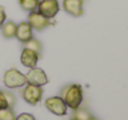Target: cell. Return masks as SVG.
I'll use <instances>...</instances> for the list:
<instances>
[{
    "instance_id": "4fadbf2b",
    "label": "cell",
    "mask_w": 128,
    "mask_h": 120,
    "mask_svg": "<svg viewBox=\"0 0 128 120\" xmlns=\"http://www.w3.org/2000/svg\"><path fill=\"white\" fill-rule=\"evenodd\" d=\"M19 4L21 6V9L24 11H36L38 10V5H39V0H19Z\"/></svg>"
},
{
    "instance_id": "9c48e42d",
    "label": "cell",
    "mask_w": 128,
    "mask_h": 120,
    "mask_svg": "<svg viewBox=\"0 0 128 120\" xmlns=\"http://www.w3.org/2000/svg\"><path fill=\"white\" fill-rule=\"evenodd\" d=\"M39 58H40V55L39 53H36V52L26 48V47L22 48L21 57H20L22 66L29 67V68H34V67H36V64L39 62Z\"/></svg>"
},
{
    "instance_id": "ffe728a7",
    "label": "cell",
    "mask_w": 128,
    "mask_h": 120,
    "mask_svg": "<svg viewBox=\"0 0 128 120\" xmlns=\"http://www.w3.org/2000/svg\"><path fill=\"white\" fill-rule=\"evenodd\" d=\"M90 120H100V119H97V118H94V117H92V118H91V119Z\"/></svg>"
},
{
    "instance_id": "9a60e30c",
    "label": "cell",
    "mask_w": 128,
    "mask_h": 120,
    "mask_svg": "<svg viewBox=\"0 0 128 120\" xmlns=\"http://www.w3.org/2000/svg\"><path fill=\"white\" fill-rule=\"evenodd\" d=\"M0 120H16V115L11 108L0 109Z\"/></svg>"
},
{
    "instance_id": "7c38bea8",
    "label": "cell",
    "mask_w": 128,
    "mask_h": 120,
    "mask_svg": "<svg viewBox=\"0 0 128 120\" xmlns=\"http://www.w3.org/2000/svg\"><path fill=\"white\" fill-rule=\"evenodd\" d=\"M92 118V114L86 109V108H76L74 109L72 113V119L74 120H90Z\"/></svg>"
},
{
    "instance_id": "e0dca14e",
    "label": "cell",
    "mask_w": 128,
    "mask_h": 120,
    "mask_svg": "<svg viewBox=\"0 0 128 120\" xmlns=\"http://www.w3.org/2000/svg\"><path fill=\"white\" fill-rule=\"evenodd\" d=\"M16 120H36L34 118V115L29 114V113H22L19 117H16Z\"/></svg>"
},
{
    "instance_id": "d6986e66",
    "label": "cell",
    "mask_w": 128,
    "mask_h": 120,
    "mask_svg": "<svg viewBox=\"0 0 128 120\" xmlns=\"http://www.w3.org/2000/svg\"><path fill=\"white\" fill-rule=\"evenodd\" d=\"M6 21V12H5V9L2 6H0V26Z\"/></svg>"
},
{
    "instance_id": "5b68a950",
    "label": "cell",
    "mask_w": 128,
    "mask_h": 120,
    "mask_svg": "<svg viewBox=\"0 0 128 120\" xmlns=\"http://www.w3.org/2000/svg\"><path fill=\"white\" fill-rule=\"evenodd\" d=\"M60 10L58 1L57 0H39L38 5V12H40L47 19H52L57 15Z\"/></svg>"
},
{
    "instance_id": "2e32d148",
    "label": "cell",
    "mask_w": 128,
    "mask_h": 120,
    "mask_svg": "<svg viewBox=\"0 0 128 120\" xmlns=\"http://www.w3.org/2000/svg\"><path fill=\"white\" fill-rule=\"evenodd\" d=\"M4 95H5V99H6V103H8V108H14L15 103H16V98L12 93L10 92H4Z\"/></svg>"
},
{
    "instance_id": "30bf717a",
    "label": "cell",
    "mask_w": 128,
    "mask_h": 120,
    "mask_svg": "<svg viewBox=\"0 0 128 120\" xmlns=\"http://www.w3.org/2000/svg\"><path fill=\"white\" fill-rule=\"evenodd\" d=\"M15 37L20 41V42H22V43L28 42L31 37H34V36H32V29H31V26L29 25L28 21H22V22H20V24L16 26Z\"/></svg>"
},
{
    "instance_id": "6da1fadb",
    "label": "cell",
    "mask_w": 128,
    "mask_h": 120,
    "mask_svg": "<svg viewBox=\"0 0 128 120\" xmlns=\"http://www.w3.org/2000/svg\"><path fill=\"white\" fill-rule=\"evenodd\" d=\"M60 98L65 102V104L71 108L72 110L78 108L84 100V92L82 87L76 83H71L65 85L60 92Z\"/></svg>"
},
{
    "instance_id": "ac0fdd59",
    "label": "cell",
    "mask_w": 128,
    "mask_h": 120,
    "mask_svg": "<svg viewBox=\"0 0 128 120\" xmlns=\"http://www.w3.org/2000/svg\"><path fill=\"white\" fill-rule=\"evenodd\" d=\"M4 108H8V103H6L4 92H0V109H4Z\"/></svg>"
},
{
    "instance_id": "52a82bcc",
    "label": "cell",
    "mask_w": 128,
    "mask_h": 120,
    "mask_svg": "<svg viewBox=\"0 0 128 120\" xmlns=\"http://www.w3.org/2000/svg\"><path fill=\"white\" fill-rule=\"evenodd\" d=\"M25 77H26V83L34 84V85H38V87H42V85L48 83V78H47L46 73L41 68H38V67L31 68Z\"/></svg>"
},
{
    "instance_id": "277c9868",
    "label": "cell",
    "mask_w": 128,
    "mask_h": 120,
    "mask_svg": "<svg viewBox=\"0 0 128 120\" xmlns=\"http://www.w3.org/2000/svg\"><path fill=\"white\" fill-rule=\"evenodd\" d=\"M45 107L48 112H51L55 115L64 117L67 113V105L60 97H50L45 102Z\"/></svg>"
},
{
    "instance_id": "8fae6325",
    "label": "cell",
    "mask_w": 128,
    "mask_h": 120,
    "mask_svg": "<svg viewBox=\"0 0 128 120\" xmlns=\"http://www.w3.org/2000/svg\"><path fill=\"white\" fill-rule=\"evenodd\" d=\"M16 26H18V25H16L14 21H11V20L5 21V22L0 26L2 36H4L5 39H12V37H15V34H16Z\"/></svg>"
},
{
    "instance_id": "44dd1931",
    "label": "cell",
    "mask_w": 128,
    "mask_h": 120,
    "mask_svg": "<svg viewBox=\"0 0 128 120\" xmlns=\"http://www.w3.org/2000/svg\"><path fill=\"white\" fill-rule=\"evenodd\" d=\"M71 120H74V119H71Z\"/></svg>"
},
{
    "instance_id": "ba28073f",
    "label": "cell",
    "mask_w": 128,
    "mask_h": 120,
    "mask_svg": "<svg viewBox=\"0 0 128 120\" xmlns=\"http://www.w3.org/2000/svg\"><path fill=\"white\" fill-rule=\"evenodd\" d=\"M64 10L75 17H78L84 14V0H64Z\"/></svg>"
},
{
    "instance_id": "5bb4252c",
    "label": "cell",
    "mask_w": 128,
    "mask_h": 120,
    "mask_svg": "<svg viewBox=\"0 0 128 120\" xmlns=\"http://www.w3.org/2000/svg\"><path fill=\"white\" fill-rule=\"evenodd\" d=\"M25 47L29 48V50H31V51H34V52H36V53H39V55H40L41 51H42V45H41V42L39 40H36L35 37H31L28 42H25Z\"/></svg>"
},
{
    "instance_id": "8992f818",
    "label": "cell",
    "mask_w": 128,
    "mask_h": 120,
    "mask_svg": "<svg viewBox=\"0 0 128 120\" xmlns=\"http://www.w3.org/2000/svg\"><path fill=\"white\" fill-rule=\"evenodd\" d=\"M28 22H29V25L31 26V29H32V30H36V31H44L45 29H47V27L51 25L50 19L45 17L44 15H41V14L38 12V11H31V12H29Z\"/></svg>"
},
{
    "instance_id": "3957f363",
    "label": "cell",
    "mask_w": 128,
    "mask_h": 120,
    "mask_svg": "<svg viewBox=\"0 0 128 120\" xmlns=\"http://www.w3.org/2000/svg\"><path fill=\"white\" fill-rule=\"evenodd\" d=\"M42 88L34 85V84H26V87L22 89L21 95L24 98V100L26 103H29L30 105H36L38 103H40L41 98H42Z\"/></svg>"
},
{
    "instance_id": "7a4b0ae2",
    "label": "cell",
    "mask_w": 128,
    "mask_h": 120,
    "mask_svg": "<svg viewBox=\"0 0 128 120\" xmlns=\"http://www.w3.org/2000/svg\"><path fill=\"white\" fill-rule=\"evenodd\" d=\"M4 84L10 89L21 88L26 84V77L16 68H11V69L6 71L4 74Z\"/></svg>"
}]
</instances>
